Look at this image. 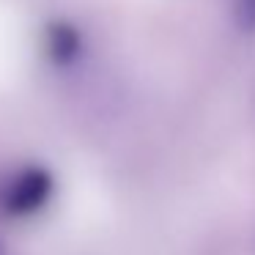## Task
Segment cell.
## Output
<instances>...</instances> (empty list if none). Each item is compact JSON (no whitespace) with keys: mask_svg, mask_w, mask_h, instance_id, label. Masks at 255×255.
<instances>
[{"mask_svg":"<svg viewBox=\"0 0 255 255\" xmlns=\"http://www.w3.org/2000/svg\"><path fill=\"white\" fill-rule=\"evenodd\" d=\"M52 195V176L44 167H25L11 178L3 192V206L11 214H33Z\"/></svg>","mask_w":255,"mask_h":255,"instance_id":"6da1fadb","label":"cell"},{"mask_svg":"<svg viewBox=\"0 0 255 255\" xmlns=\"http://www.w3.org/2000/svg\"><path fill=\"white\" fill-rule=\"evenodd\" d=\"M233 14H236V25L244 33H255V0H236Z\"/></svg>","mask_w":255,"mask_h":255,"instance_id":"3957f363","label":"cell"},{"mask_svg":"<svg viewBox=\"0 0 255 255\" xmlns=\"http://www.w3.org/2000/svg\"><path fill=\"white\" fill-rule=\"evenodd\" d=\"M80 33L72 28L69 22H52L47 28L44 36V47H47V58L58 66H66L80 55Z\"/></svg>","mask_w":255,"mask_h":255,"instance_id":"7a4b0ae2","label":"cell"}]
</instances>
